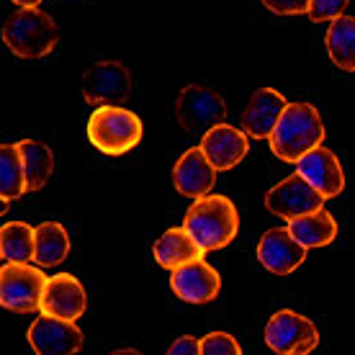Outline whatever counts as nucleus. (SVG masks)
<instances>
[{
	"mask_svg": "<svg viewBox=\"0 0 355 355\" xmlns=\"http://www.w3.org/2000/svg\"><path fill=\"white\" fill-rule=\"evenodd\" d=\"M270 152L284 162H299L324 142V124L311 103H288L270 134Z\"/></svg>",
	"mask_w": 355,
	"mask_h": 355,
	"instance_id": "obj_1",
	"label": "nucleus"
},
{
	"mask_svg": "<svg viewBox=\"0 0 355 355\" xmlns=\"http://www.w3.org/2000/svg\"><path fill=\"white\" fill-rule=\"evenodd\" d=\"M183 227L193 234V240L201 245L204 252H214L227 248L237 237L240 214L227 196L209 193L204 198H196L183 219Z\"/></svg>",
	"mask_w": 355,
	"mask_h": 355,
	"instance_id": "obj_2",
	"label": "nucleus"
},
{
	"mask_svg": "<svg viewBox=\"0 0 355 355\" xmlns=\"http://www.w3.org/2000/svg\"><path fill=\"white\" fill-rule=\"evenodd\" d=\"M3 42L21 60H42L60 42V28L49 13L34 8H18L3 26Z\"/></svg>",
	"mask_w": 355,
	"mask_h": 355,
	"instance_id": "obj_3",
	"label": "nucleus"
},
{
	"mask_svg": "<svg viewBox=\"0 0 355 355\" xmlns=\"http://www.w3.org/2000/svg\"><path fill=\"white\" fill-rule=\"evenodd\" d=\"M142 119L124 106H96L88 119V139L103 155H124L142 142Z\"/></svg>",
	"mask_w": 355,
	"mask_h": 355,
	"instance_id": "obj_4",
	"label": "nucleus"
},
{
	"mask_svg": "<svg viewBox=\"0 0 355 355\" xmlns=\"http://www.w3.org/2000/svg\"><path fill=\"white\" fill-rule=\"evenodd\" d=\"M49 275L42 266L8 263L0 268V304L16 314L42 311V293Z\"/></svg>",
	"mask_w": 355,
	"mask_h": 355,
	"instance_id": "obj_5",
	"label": "nucleus"
},
{
	"mask_svg": "<svg viewBox=\"0 0 355 355\" xmlns=\"http://www.w3.org/2000/svg\"><path fill=\"white\" fill-rule=\"evenodd\" d=\"M263 338L278 355H306L320 345V329L309 317L293 309H281L268 320Z\"/></svg>",
	"mask_w": 355,
	"mask_h": 355,
	"instance_id": "obj_6",
	"label": "nucleus"
},
{
	"mask_svg": "<svg viewBox=\"0 0 355 355\" xmlns=\"http://www.w3.org/2000/svg\"><path fill=\"white\" fill-rule=\"evenodd\" d=\"M175 119L186 134L204 137L211 126L222 124L227 119V103L216 90L206 85H186L178 93Z\"/></svg>",
	"mask_w": 355,
	"mask_h": 355,
	"instance_id": "obj_7",
	"label": "nucleus"
},
{
	"mask_svg": "<svg viewBox=\"0 0 355 355\" xmlns=\"http://www.w3.org/2000/svg\"><path fill=\"white\" fill-rule=\"evenodd\" d=\"M132 96V72L119 60H101L83 75V98L90 106H124Z\"/></svg>",
	"mask_w": 355,
	"mask_h": 355,
	"instance_id": "obj_8",
	"label": "nucleus"
},
{
	"mask_svg": "<svg viewBox=\"0 0 355 355\" xmlns=\"http://www.w3.org/2000/svg\"><path fill=\"white\" fill-rule=\"evenodd\" d=\"M263 201H266V209L270 214L281 216L286 222H291V219L302 216V214L322 209V204H324L327 198L311 186L302 173H293V175L284 178L281 183H275L266 193Z\"/></svg>",
	"mask_w": 355,
	"mask_h": 355,
	"instance_id": "obj_9",
	"label": "nucleus"
},
{
	"mask_svg": "<svg viewBox=\"0 0 355 355\" xmlns=\"http://www.w3.org/2000/svg\"><path fill=\"white\" fill-rule=\"evenodd\" d=\"M26 338L28 345L39 355H72L83 347V332L75 322L44 314V311L28 327Z\"/></svg>",
	"mask_w": 355,
	"mask_h": 355,
	"instance_id": "obj_10",
	"label": "nucleus"
},
{
	"mask_svg": "<svg viewBox=\"0 0 355 355\" xmlns=\"http://www.w3.org/2000/svg\"><path fill=\"white\" fill-rule=\"evenodd\" d=\"M170 288L180 302L209 304L222 291V278L216 273V268L209 266L204 258H196L170 270Z\"/></svg>",
	"mask_w": 355,
	"mask_h": 355,
	"instance_id": "obj_11",
	"label": "nucleus"
},
{
	"mask_svg": "<svg viewBox=\"0 0 355 355\" xmlns=\"http://www.w3.org/2000/svg\"><path fill=\"white\" fill-rule=\"evenodd\" d=\"M258 260L268 273L288 275L306 260V248L293 237L288 227H273L260 237Z\"/></svg>",
	"mask_w": 355,
	"mask_h": 355,
	"instance_id": "obj_12",
	"label": "nucleus"
},
{
	"mask_svg": "<svg viewBox=\"0 0 355 355\" xmlns=\"http://www.w3.org/2000/svg\"><path fill=\"white\" fill-rule=\"evenodd\" d=\"M216 173L219 170L214 168L211 160L206 157V152L198 144V147H191L178 157L175 168H173V183H175L178 193L196 201V198H204L214 191Z\"/></svg>",
	"mask_w": 355,
	"mask_h": 355,
	"instance_id": "obj_13",
	"label": "nucleus"
},
{
	"mask_svg": "<svg viewBox=\"0 0 355 355\" xmlns=\"http://www.w3.org/2000/svg\"><path fill=\"white\" fill-rule=\"evenodd\" d=\"M88 309V293L85 286L70 273H57L49 275V281L42 293V311L54 314L62 320H78Z\"/></svg>",
	"mask_w": 355,
	"mask_h": 355,
	"instance_id": "obj_14",
	"label": "nucleus"
},
{
	"mask_svg": "<svg viewBox=\"0 0 355 355\" xmlns=\"http://www.w3.org/2000/svg\"><path fill=\"white\" fill-rule=\"evenodd\" d=\"M296 173H302L324 198H335L345 191V173H343L338 155L322 144L309 150L296 162Z\"/></svg>",
	"mask_w": 355,
	"mask_h": 355,
	"instance_id": "obj_15",
	"label": "nucleus"
},
{
	"mask_svg": "<svg viewBox=\"0 0 355 355\" xmlns=\"http://www.w3.org/2000/svg\"><path fill=\"white\" fill-rule=\"evenodd\" d=\"M201 150L211 160L216 170H232L245 160L250 150V137L245 129H234L230 124H216L201 137Z\"/></svg>",
	"mask_w": 355,
	"mask_h": 355,
	"instance_id": "obj_16",
	"label": "nucleus"
},
{
	"mask_svg": "<svg viewBox=\"0 0 355 355\" xmlns=\"http://www.w3.org/2000/svg\"><path fill=\"white\" fill-rule=\"evenodd\" d=\"M286 106H288V101L275 88L255 90L245 114H242V129L248 132L250 139H270V134H273L278 119L284 116Z\"/></svg>",
	"mask_w": 355,
	"mask_h": 355,
	"instance_id": "obj_17",
	"label": "nucleus"
},
{
	"mask_svg": "<svg viewBox=\"0 0 355 355\" xmlns=\"http://www.w3.org/2000/svg\"><path fill=\"white\" fill-rule=\"evenodd\" d=\"M155 260L157 266H162L165 270H175L183 263H191L196 258H204V250L201 245L193 240V234L186 230V227H173L162 234L160 240L155 242Z\"/></svg>",
	"mask_w": 355,
	"mask_h": 355,
	"instance_id": "obj_18",
	"label": "nucleus"
},
{
	"mask_svg": "<svg viewBox=\"0 0 355 355\" xmlns=\"http://www.w3.org/2000/svg\"><path fill=\"white\" fill-rule=\"evenodd\" d=\"M288 230H291L293 237L302 242L306 250L327 248L329 242L338 237V222H335V216L324 206L317 209V211L302 214V216L291 219Z\"/></svg>",
	"mask_w": 355,
	"mask_h": 355,
	"instance_id": "obj_19",
	"label": "nucleus"
},
{
	"mask_svg": "<svg viewBox=\"0 0 355 355\" xmlns=\"http://www.w3.org/2000/svg\"><path fill=\"white\" fill-rule=\"evenodd\" d=\"M324 46L335 67L355 72V16H340L329 21Z\"/></svg>",
	"mask_w": 355,
	"mask_h": 355,
	"instance_id": "obj_20",
	"label": "nucleus"
},
{
	"mask_svg": "<svg viewBox=\"0 0 355 355\" xmlns=\"http://www.w3.org/2000/svg\"><path fill=\"white\" fill-rule=\"evenodd\" d=\"M70 234L62 224L44 222L36 227V242H34V263L42 268H54L64 263L70 255Z\"/></svg>",
	"mask_w": 355,
	"mask_h": 355,
	"instance_id": "obj_21",
	"label": "nucleus"
},
{
	"mask_svg": "<svg viewBox=\"0 0 355 355\" xmlns=\"http://www.w3.org/2000/svg\"><path fill=\"white\" fill-rule=\"evenodd\" d=\"M21 157H24V168H26V188L28 193H36L49 183L54 173V155L44 142L36 139H21L18 142Z\"/></svg>",
	"mask_w": 355,
	"mask_h": 355,
	"instance_id": "obj_22",
	"label": "nucleus"
},
{
	"mask_svg": "<svg viewBox=\"0 0 355 355\" xmlns=\"http://www.w3.org/2000/svg\"><path fill=\"white\" fill-rule=\"evenodd\" d=\"M26 188V168H24V157L16 144H0V198L3 201H13L18 196H24Z\"/></svg>",
	"mask_w": 355,
	"mask_h": 355,
	"instance_id": "obj_23",
	"label": "nucleus"
},
{
	"mask_svg": "<svg viewBox=\"0 0 355 355\" xmlns=\"http://www.w3.org/2000/svg\"><path fill=\"white\" fill-rule=\"evenodd\" d=\"M36 230L24 222H8L0 230V255L8 263H28L34 260Z\"/></svg>",
	"mask_w": 355,
	"mask_h": 355,
	"instance_id": "obj_24",
	"label": "nucleus"
},
{
	"mask_svg": "<svg viewBox=\"0 0 355 355\" xmlns=\"http://www.w3.org/2000/svg\"><path fill=\"white\" fill-rule=\"evenodd\" d=\"M240 343L230 332H209L201 340V355H240Z\"/></svg>",
	"mask_w": 355,
	"mask_h": 355,
	"instance_id": "obj_25",
	"label": "nucleus"
},
{
	"mask_svg": "<svg viewBox=\"0 0 355 355\" xmlns=\"http://www.w3.org/2000/svg\"><path fill=\"white\" fill-rule=\"evenodd\" d=\"M350 0H309V10L306 16L314 21V24H329L335 18L345 16V8Z\"/></svg>",
	"mask_w": 355,
	"mask_h": 355,
	"instance_id": "obj_26",
	"label": "nucleus"
},
{
	"mask_svg": "<svg viewBox=\"0 0 355 355\" xmlns=\"http://www.w3.org/2000/svg\"><path fill=\"white\" fill-rule=\"evenodd\" d=\"M263 6L275 16H302L309 10V0H263Z\"/></svg>",
	"mask_w": 355,
	"mask_h": 355,
	"instance_id": "obj_27",
	"label": "nucleus"
},
{
	"mask_svg": "<svg viewBox=\"0 0 355 355\" xmlns=\"http://www.w3.org/2000/svg\"><path fill=\"white\" fill-rule=\"evenodd\" d=\"M168 355H201V340H193L183 335L168 347Z\"/></svg>",
	"mask_w": 355,
	"mask_h": 355,
	"instance_id": "obj_28",
	"label": "nucleus"
},
{
	"mask_svg": "<svg viewBox=\"0 0 355 355\" xmlns=\"http://www.w3.org/2000/svg\"><path fill=\"white\" fill-rule=\"evenodd\" d=\"M18 8H34V6H39L42 0H13Z\"/></svg>",
	"mask_w": 355,
	"mask_h": 355,
	"instance_id": "obj_29",
	"label": "nucleus"
},
{
	"mask_svg": "<svg viewBox=\"0 0 355 355\" xmlns=\"http://www.w3.org/2000/svg\"><path fill=\"white\" fill-rule=\"evenodd\" d=\"M111 355H139V350H114Z\"/></svg>",
	"mask_w": 355,
	"mask_h": 355,
	"instance_id": "obj_30",
	"label": "nucleus"
}]
</instances>
